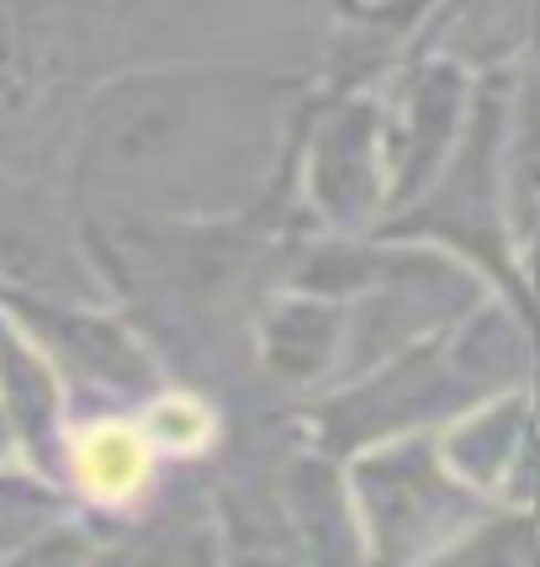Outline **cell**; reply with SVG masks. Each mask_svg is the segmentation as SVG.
Masks as SVG:
<instances>
[{"label": "cell", "mask_w": 540, "mask_h": 567, "mask_svg": "<svg viewBox=\"0 0 540 567\" xmlns=\"http://www.w3.org/2000/svg\"><path fill=\"white\" fill-rule=\"evenodd\" d=\"M70 456L74 483L101 504H127L148 477V441L133 424H91Z\"/></svg>", "instance_id": "1"}, {"label": "cell", "mask_w": 540, "mask_h": 567, "mask_svg": "<svg viewBox=\"0 0 540 567\" xmlns=\"http://www.w3.org/2000/svg\"><path fill=\"white\" fill-rule=\"evenodd\" d=\"M154 435L170 445H197V441H207V414H201L191 398H165L154 409Z\"/></svg>", "instance_id": "2"}]
</instances>
